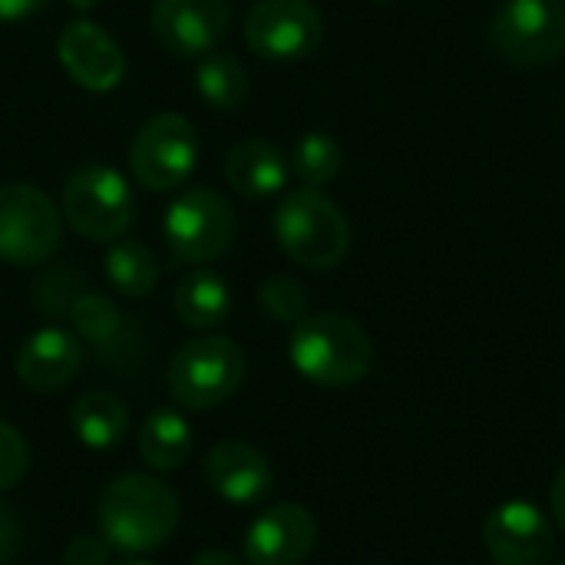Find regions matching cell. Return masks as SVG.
I'll list each match as a JSON object with an SVG mask.
<instances>
[{"label": "cell", "instance_id": "6da1fadb", "mask_svg": "<svg viewBox=\"0 0 565 565\" xmlns=\"http://www.w3.org/2000/svg\"><path fill=\"white\" fill-rule=\"evenodd\" d=\"M96 520L99 536L113 550L139 556L172 540L179 526V500L172 487H166L162 480L146 473H126L116 483H109L106 493L99 497Z\"/></svg>", "mask_w": 565, "mask_h": 565}, {"label": "cell", "instance_id": "7a4b0ae2", "mask_svg": "<svg viewBox=\"0 0 565 565\" xmlns=\"http://www.w3.org/2000/svg\"><path fill=\"white\" fill-rule=\"evenodd\" d=\"M288 358L301 377L318 387H351L367 377L374 344L367 331L344 315H305L288 341Z\"/></svg>", "mask_w": 565, "mask_h": 565}, {"label": "cell", "instance_id": "3957f363", "mask_svg": "<svg viewBox=\"0 0 565 565\" xmlns=\"http://www.w3.org/2000/svg\"><path fill=\"white\" fill-rule=\"evenodd\" d=\"M275 238L295 265L328 271L348 255L351 225L338 202H331L321 189L301 185L281 199L275 212Z\"/></svg>", "mask_w": 565, "mask_h": 565}, {"label": "cell", "instance_id": "277c9868", "mask_svg": "<svg viewBox=\"0 0 565 565\" xmlns=\"http://www.w3.org/2000/svg\"><path fill=\"white\" fill-rule=\"evenodd\" d=\"M169 394L185 411H212L238 394L245 381V354L232 338L202 334L169 361Z\"/></svg>", "mask_w": 565, "mask_h": 565}, {"label": "cell", "instance_id": "5b68a950", "mask_svg": "<svg viewBox=\"0 0 565 565\" xmlns=\"http://www.w3.org/2000/svg\"><path fill=\"white\" fill-rule=\"evenodd\" d=\"M63 215L86 242H116L136 215L129 182L109 166H79L63 185Z\"/></svg>", "mask_w": 565, "mask_h": 565}, {"label": "cell", "instance_id": "8992f818", "mask_svg": "<svg viewBox=\"0 0 565 565\" xmlns=\"http://www.w3.org/2000/svg\"><path fill=\"white\" fill-rule=\"evenodd\" d=\"M166 245L175 262L205 265L228 252L235 238L232 202L215 189H185L166 212Z\"/></svg>", "mask_w": 565, "mask_h": 565}, {"label": "cell", "instance_id": "52a82bcc", "mask_svg": "<svg viewBox=\"0 0 565 565\" xmlns=\"http://www.w3.org/2000/svg\"><path fill=\"white\" fill-rule=\"evenodd\" d=\"M60 212L53 199L30 182L0 185V262L40 265L60 248Z\"/></svg>", "mask_w": 565, "mask_h": 565}, {"label": "cell", "instance_id": "ba28073f", "mask_svg": "<svg viewBox=\"0 0 565 565\" xmlns=\"http://www.w3.org/2000/svg\"><path fill=\"white\" fill-rule=\"evenodd\" d=\"M199 162V132L182 113H156L129 146V169L152 192L179 189Z\"/></svg>", "mask_w": 565, "mask_h": 565}, {"label": "cell", "instance_id": "9c48e42d", "mask_svg": "<svg viewBox=\"0 0 565 565\" xmlns=\"http://www.w3.org/2000/svg\"><path fill=\"white\" fill-rule=\"evenodd\" d=\"M490 40L497 53L516 66H543L565 53V0H507Z\"/></svg>", "mask_w": 565, "mask_h": 565}, {"label": "cell", "instance_id": "30bf717a", "mask_svg": "<svg viewBox=\"0 0 565 565\" xmlns=\"http://www.w3.org/2000/svg\"><path fill=\"white\" fill-rule=\"evenodd\" d=\"M321 36L324 20L311 0H258L245 17V43L265 60H305L321 46Z\"/></svg>", "mask_w": 565, "mask_h": 565}, {"label": "cell", "instance_id": "8fae6325", "mask_svg": "<svg viewBox=\"0 0 565 565\" xmlns=\"http://www.w3.org/2000/svg\"><path fill=\"white\" fill-rule=\"evenodd\" d=\"M149 26L166 53L195 60L225 40L232 26V0H156Z\"/></svg>", "mask_w": 565, "mask_h": 565}, {"label": "cell", "instance_id": "7c38bea8", "mask_svg": "<svg viewBox=\"0 0 565 565\" xmlns=\"http://www.w3.org/2000/svg\"><path fill=\"white\" fill-rule=\"evenodd\" d=\"M483 543L497 565H550L556 556L553 523L526 500L497 507L483 523Z\"/></svg>", "mask_w": 565, "mask_h": 565}, {"label": "cell", "instance_id": "4fadbf2b", "mask_svg": "<svg viewBox=\"0 0 565 565\" xmlns=\"http://www.w3.org/2000/svg\"><path fill=\"white\" fill-rule=\"evenodd\" d=\"M56 56L73 83L89 93H109L126 76V53L93 20H73L56 36Z\"/></svg>", "mask_w": 565, "mask_h": 565}, {"label": "cell", "instance_id": "5bb4252c", "mask_svg": "<svg viewBox=\"0 0 565 565\" xmlns=\"http://www.w3.org/2000/svg\"><path fill=\"white\" fill-rule=\"evenodd\" d=\"M318 540L315 516L298 503L265 510L245 533V559L252 565H298Z\"/></svg>", "mask_w": 565, "mask_h": 565}, {"label": "cell", "instance_id": "9a60e30c", "mask_svg": "<svg viewBox=\"0 0 565 565\" xmlns=\"http://www.w3.org/2000/svg\"><path fill=\"white\" fill-rule=\"evenodd\" d=\"M79 364H83V348L76 334L56 324H46L20 344L17 377L36 394H53V391H63L76 377Z\"/></svg>", "mask_w": 565, "mask_h": 565}, {"label": "cell", "instance_id": "2e32d148", "mask_svg": "<svg viewBox=\"0 0 565 565\" xmlns=\"http://www.w3.org/2000/svg\"><path fill=\"white\" fill-rule=\"evenodd\" d=\"M205 480L212 490L238 507L258 503L271 490V467L262 450L245 440H222L205 457Z\"/></svg>", "mask_w": 565, "mask_h": 565}, {"label": "cell", "instance_id": "e0dca14e", "mask_svg": "<svg viewBox=\"0 0 565 565\" xmlns=\"http://www.w3.org/2000/svg\"><path fill=\"white\" fill-rule=\"evenodd\" d=\"M291 175V162L288 156L265 142V139H245L238 146L228 149L225 156V179L235 192L248 195V199H268L278 195L288 185Z\"/></svg>", "mask_w": 565, "mask_h": 565}, {"label": "cell", "instance_id": "ac0fdd59", "mask_svg": "<svg viewBox=\"0 0 565 565\" xmlns=\"http://www.w3.org/2000/svg\"><path fill=\"white\" fill-rule=\"evenodd\" d=\"M175 315L182 324L195 331H212L225 324L232 315V291L225 278L209 268L189 271L175 288Z\"/></svg>", "mask_w": 565, "mask_h": 565}, {"label": "cell", "instance_id": "d6986e66", "mask_svg": "<svg viewBox=\"0 0 565 565\" xmlns=\"http://www.w3.org/2000/svg\"><path fill=\"white\" fill-rule=\"evenodd\" d=\"M70 427L86 447L109 450L122 444V437L129 434V411L109 391H86L83 397H76L70 411Z\"/></svg>", "mask_w": 565, "mask_h": 565}, {"label": "cell", "instance_id": "ffe728a7", "mask_svg": "<svg viewBox=\"0 0 565 565\" xmlns=\"http://www.w3.org/2000/svg\"><path fill=\"white\" fill-rule=\"evenodd\" d=\"M139 457L152 470H179L192 454V427L175 411H152L139 427Z\"/></svg>", "mask_w": 565, "mask_h": 565}, {"label": "cell", "instance_id": "44dd1931", "mask_svg": "<svg viewBox=\"0 0 565 565\" xmlns=\"http://www.w3.org/2000/svg\"><path fill=\"white\" fill-rule=\"evenodd\" d=\"M70 324L86 344H93L99 351L103 361L116 358L129 341V328H126L119 308L99 291H83L76 298V305L70 308Z\"/></svg>", "mask_w": 565, "mask_h": 565}, {"label": "cell", "instance_id": "7402d4cb", "mask_svg": "<svg viewBox=\"0 0 565 565\" xmlns=\"http://www.w3.org/2000/svg\"><path fill=\"white\" fill-rule=\"evenodd\" d=\"M103 268H106L109 285L126 298H149L159 285L156 255L142 242H132V238L109 242Z\"/></svg>", "mask_w": 565, "mask_h": 565}, {"label": "cell", "instance_id": "603a6c76", "mask_svg": "<svg viewBox=\"0 0 565 565\" xmlns=\"http://www.w3.org/2000/svg\"><path fill=\"white\" fill-rule=\"evenodd\" d=\"M195 86L205 106L218 113H235L248 99V70L232 53H205L195 70Z\"/></svg>", "mask_w": 565, "mask_h": 565}, {"label": "cell", "instance_id": "cb8c5ba5", "mask_svg": "<svg viewBox=\"0 0 565 565\" xmlns=\"http://www.w3.org/2000/svg\"><path fill=\"white\" fill-rule=\"evenodd\" d=\"M291 175L305 185V189H321L331 179H338L341 162H344V149L334 136L328 132H308L295 142L291 149Z\"/></svg>", "mask_w": 565, "mask_h": 565}, {"label": "cell", "instance_id": "d4e9b609", "mask_svg": "<svg viewBox=\"0 0 565 565\" xmlns=\"http://www.w3.org/2000/svg\"><path fill=\"white\" fill-rule=\"evenodd\" d=\"M83 291H89L83 271H76L70 265H56L36 278L33 301H36V311L43 318H70V308L76 305V298Z\"/></svg>", "mask_w": 565, "mask_h": 565}, {"label": "cell", "instance_id": "484cf974", "mask_svg": "<svg viewBox=\"0 0 565 565\" xmlns=\"http://www.w3.org/2000/svg\"><path fill=\"white\" fill-rule=\"evenodd\" d=\"M258 305L268 318L281 324H298L308 315V291L288 275H271L258 285Z\"/></svg>", "mask_w": 565, "mask_h": 565}, {"label": "cell", "instance_id": "4316f807", "mask_svg": "<svg viewBox=\"0 0 565 565\" xmlns=\"http://www.w3.org/2000/svg\"><path fill=\"white\" fill-rule=\"evenodd\" d=\"M30 470V447L17 427L0 420V490L17 487Z\"/></svg>", "mask_w": 565, "mask_h": 565}, {"label": "cell", "instance_id": "83f0119b", "mask_svg": "<svg viewBox=\"0 0 565 565\" xmlns=\"http://www.w3.org/2000/svg\"><path fill=\"white\" fill-rule=\"evenodd\" d=\"M109 550L103 536H76L63 550V565H109Z\"/></svg>", "mask_w": 565, "mask_h": 565}, {"label": "cell", "instance_id": "f1b7e54d", "mask_svg": "<svg viewBox=\"0 0 565 565\" xmlns=\"http://www.w3.org/2000/svg\"><path fill=\"white\" fill-rule=\"evenodd\" d=\"M20 540H23V526L17 520V513L0 503V565H10L20 553Z\"/></svg>", "mask_w": 565, "mask_h": 565}, {"label": "cell", "instance_id": "f546056e", "mask_svg": "<svg viewBox=\"0 0 565 565\" xmlns=\"http://www.w3.org/2000/svg\"><path fill=\"white\" fill-rule=\"evenodd\" d=\"M50 0H0V23H20L36 17Z\"/></svg>", "mask_w": 565, "mask_h": 565}, {"label": "cell", "instance_id": "4dcf8cb0", "mask_svg": "<svg viewBox=\"0 0 565 565\" xmlns=\"http://www.w3.org/2000/svg\"><path fill=\"white\" fill-rule=\"evenodd\" d=\"M550 503H553V516L559 523V530L565 533V467L556 473L553 480V490H550Z\"/></svg>", "mask_w": 565, "mask_h": 565}, {"label": "cell", "instance_id": "1f68e13d", "mask_svg": "<svg viewBox=\"0 0 565 565\" xmlns=\"http://www.w3.org/2000/svg\"><path fill=\"white\" fill-rule=\"evenodd\" d=\"M192 565H242L232 553H222V550H202L195 559H192Z\"/></svg>", "mask_w": 565, "mask_h": 565}, {"label": "cell", "instance_id": "d6a6232c", "mask_svg": "<svg viewBox=\"0 0 565 565\" xmlns=\"http://www.w3.org/2000/svg\"><path fill=\"white\" fill-rule=\"evenodd\" d=\"M73 10H79V13H89V10H96L99 7V0H66Z\"/></svg>", "mask_w": 565, "mask_h": 565}, {"label": "cell", "instance_id": "836d02e7", "mask_svg": "<svg viewBox=\"0 0 565 565\" xmlns=\"http://www.w3.org/2000/svg\"><path fill=\"white\" fill-rule=\"evenodd\" d=\"M116 565H152V563H139V559H122V563Z\"/></svg>", "mask_w": 565, "mask_h": 565}, {"label": "cell", "instance_id": "e575fe53", "mask_svg": "<svg viewBox=\"0 0 565 565\" xmlns=\"http://www.w3.org/2000/svg\"><path fill=\"white\" fill-rule=\"evenodd\" d=\"M374 3H391V0H374Z\"/></svg>", "mask_w": 565, "mask_h": 565}, {"label": "cell", "instance_id": "d590c367", "mask_svg": "<svg viewBox=\"0 0 565 565\" xmlns=\"http://www.w3.org/2000/svg\"><path fill=\"white\" fill-rule=\"evenodd\" d=\"M559 565H565V563H559Z\"/></svg>", "mask_w": 565, "mask_h": 565}]
</instances>
